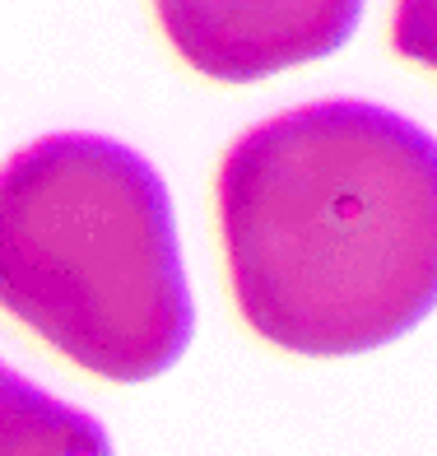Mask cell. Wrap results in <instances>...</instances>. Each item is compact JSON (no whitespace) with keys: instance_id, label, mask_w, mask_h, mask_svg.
<instances>
[{"instance_id":"6da1fadb","label":"cell","mask_w":437,"mask_h":456,"mask_svg":"<svg viewBox=\"0 0 437 456\" xmlns=\"http://www.w3.org/2000/svg\"><path fill=\"white\" fill-rule=\"evenodd\" d=\"M214 215L238 317L284 354L353 359L437 313V140L391 108L326 98L252 126Z\"/></svg>"},{"instance_id":"7a4b0ae2","label":"cell","mask_w":437,"mask_h":456,"mask_svg":"<svg viewBox=\"0 0 437 456\" xmlns=\"http://www.w3.org/2000/svg\"><path fill=\"white\" fill-rule=\"evenodd\" d=\"M0 313L89 378H163L196 303L154 163L102 135H43L0 163Z\"/></svg>"},{"instance_id":"3957f363","label":"cell","mask_w":437,"mask_h":456,"mask_svg":"<svg viewBox=\"0 0 437 456\" xmlns=\"http://www.w3.org/2000/svg\"><path fill=\"white\" fill-rule=\"evenodd\" d=\"M368 0H154L168 47L214 85L256 79L336 56Z\"/></svg>"},{"instance_id":"277c9868","label":"cell","mask_w":437,"mask_h":456,"mask_svg":"<svg viewBox=\"0 0 437 456\" xmlns=\"http://www.w3.org/2000/svg\"><path fill=\"white\" fill-rule=\"evenodd\" d=\"M0 456H112V443L93 414L0 363Z\"/></svg>"},{"instance_id":"5b68a950","label":"cell","mask_w":437,"mask_h":456,"mask_svg":"<svg viewBox=\"0 0 437 456\" xmlns=\"http://www.w3.org/2000/svg\"><path fill=\"white\" fill-rule=\"evenodd\" d=\"M391 47L437 75V0H395Z\"/></svg>"}]
</instances>
